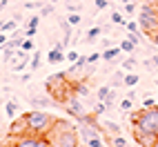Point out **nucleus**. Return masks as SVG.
Masks as SVG:
<instances>
[{
  "instance_id": "f257e3e1",
  "label": "nucleus",
  "mask_w": 158,
  "mask_h": 147,
  "mask_svg": "<svg viewBox=\"0 0 158 147\" xmlns=\"http://www.w3.org/2000/svg\"><path fill=\"white\" fill-rule=\"evenodd\" d=\"M47 138L51 147H80V134L78 127L69 120H56L47 132Z\"/></svg>"
},
{
  "instance_id": "f03ea898",
  "label": "nucleus",
  "mask_w": 158,
  "mask_h": 147,
  "mask_svg": "<svg viewBox=\"0 0 158 147\" xmlns=\"http://www.w3.org/2000/svg\"><path fill=\"white\" fill-rule=\"evenodd\" d=\"M23 123H25V129L29 134H45L47 136V132L51 129V125L56 123V118H51L43 109H31L23 116Z\"/></svg>"
},
{
  "instance_id": "7ed1b4c3",
  "label": "nucleus",
  "mask_w": 158,
  "mask_h": 147,
  "mask_svg": "<svg viewBox=\"0 0 158 147\" xmlns=\"http://www.w3.org/2000/svg\"><path fill=\"white\" fill-rule=\"evenodd\" d=\"M138 27L145 36L156 34L158 31V0H152V2H145L138 9Z\"/></svg>"
},
{
  "instance_id": "20e7f679",
  "label": "nucleus",
  "mask_w": 158,
  "mask_h": 147,
  "mask_svg": "<svg viewBox=\"0 0 158 147\" xmlns=\"http://www.w3.org/2000/svg\"><path fill=\"white\" fill-rule=\"evenodd\" d=\"M131 127L145 129L158 136V107H140L138 111H131Z\"/></svg>"
},
{
  "instance_id": "39448f33",
  "label": "nucleus",
  "mask_w": 158,
  "mask_h": 147,
  "mask_svg": "<svg viewBox=\"0 0 158 147\" xmlns=\"http://www.w3.org/2000/svg\"><path fill=\"white\" fill-rule=\"evenodd\" d=\"M11 147H51L49 138L45 134H20V136H14V145Z\"/></svg>"
},
{
  "instance_id": "423d86ee",
  "label": "nucleus",
  "mask_w": 158,
  "mask_h": 147,
  "mask_svg": "<svg viewBox=\"0 0 158 147\" xmlns=\"http://www.w3.org/2000/svg\"><path fill=\"white\" fill-rule=\"evenodd\" d=\"M65 109H67V114L71 118H80V116H85V105H82V100H80V96H76V94H69V98L65 100Z\"/></svg>"
},
{
  "instance_id": "0eeeda50",
  "label": "nucleus",
  "mask_w": 158,
  "mask_h": 147,
  "mask_svg": "<svg viewBox=\"0 0 158 147\" xmlns=\"http://www.w3.org/2000/svg\"><path fill=\"white\" fill-rule=\"evenodd\" d=\"M29 62H31V58H29V51L16 49V51H14V56H11V60H9L7 65L11 67V71H14V74H18V71L27 69V67H29Z\"/></svg>"
},
{
  "instance_id": "6e6552de",
  "label": "nucleus",
  "mask_w": 158,
  "mask_h": 147,
  "mask_svg": "<svg viewBox=\"0 0 158 147\" xmlns=\"http://www.w3.org/2000/svg\"><path fill=\"white\" fill-rule=\"evenodd\" d=\"M134 132V141L138 147H154L156 141H158V136L156 134H149V132H145V129H138V127H131Z\"/></svg>"
},
{
  "instance_id": "1a4fd4ad",
  "label": "nucleus",
  "mask_w": 158,
  "mask_h": 147,
  "mask_svg": "<svg viewBox=\"0 0 158 147\" xmlns=\"http://www.w3.org/2000/svg\"><path fill=\"white\" fill-rule=\"evenodd\" d=\"M65 49H67V47L62 45V43H56V45H54V49H51L49 54H47L49 65H58V62H62V60H65V54H62Z\"/></svg>"
},
{
  "instance_id": "9d476101",
  "label": "nucleus",
  "mask_w": 158,
  "mask_h": 147,
  "mask_svg": "<svg viewBox=\"0 0 158 147\" xmlns=\"http://www.w3.org/2000/svg\"><path fill=\"white\" fill-rule=\"evenodd\" d=\"M51 103H54V98H51L49 94H47V96H34V98H31L34 109H45V107H49Z\"/></svg>"
},
{
  "instance_id": "9b49d317",
  "label": "nucleus",
  "mask_w": 158,
  "mask_h": 147,
  "mask_svg": "<svg viewBox=\"0 0 158 147\" xmlns=\"http://www.w3.org/2000/svg\"><path fill=\"white\" fill-rule=\"evenodd\" d=\"M60 29H62V45L67 47V45L71 43V34H73L71 29H73V27L67 23V18H65V20H60Z\"/></svg>"
},
{
  "instance_id": "f8f14e48",
  "label": "nucleus",
  "mask_w": 158,
  "mask_h": 147,
  "mask_svg": "<svg viewBox=\"0 0 158 147\" xmlns=\"http://www.w3.org/2000/svg\"><path fill=\"white\" fill-rule=\"evenodd\" d=\"M89 65V62H87V56H80L76 62H73V65L69 67V71H67V76H73V74H78V71H82V69H85Z\"/></svg>"
},
{
  "instance_id": "ddd939ff",
  "label": "nucleus",
  "mask_w": 158,
  "mask_h": 147,
  "mask_svg": "<svg viewBox=\"0 0 158 147\" xmlns=\"http://www.w3.org/2000/svg\"><path fill=\"white\" fill-rule=\"evenodd\" d=\"M120 54H123V49H120V47H107V49L102 51V60L111 62V60H116V58H118Z\"/></svg>"
},
{
  "instance_id": "4468645a",
  "label": "nucleus",
  "mask_w": 158,
  "mask_h": 147,
  "mask_svg": "<svg viewBox=\"0 0 158 147\" xmlns=\"http://www.w3.org/2000/svg\"><path fill=\"white\" fill-rule=\"evenodd\" d=\"M100 34H102V27H100V25H96V27H91V29L87 31V36H85V43H96Z\"/></svg>"
},
{
  "instance_id": "2eb2a0df",
  "label": "nucleus",
  "mask_w": 158,
  "mask_h": 147,
  "mask_svg": "<svg viewBox=\"0 0 158 147\" xmlns=\"http://www.w3.org/2000/svg\"><path fill=\"white\" fill-rule=\"evenodd\" d=\"M138 80H140V76H138V74H125V80H123V85L125 87H136V85H138Z\"/></svg>"
},
{
  "instance_id": "dca6fc26",
  "label": "nucleus",
  "mask_w": 158,
  "mask_h": 147,
  "mask_svg": "<svg viewBox=\"0 0 158 147\" xmlns=\"http://www.w3.org/2000/svg\"><path fill=\"white\" fill-rule=\"evenodd\" d=\"M73 94L76 96H89V87H87V82H73Z\"/></svg>"
},
{
  "instance_id": "f3484780",
  "label": "nucleus",
  "mask_w": 158,
  "mask_h": 147,
  "mask_svg": "<svg viewBox=\"0 0 158 147\" xmlns=\"http://www.w3.org/2000/svg\"><path fill=\"white\" fill-rule=\"evenodd\" d=\"M109 143H111V147H129L127 138H125L123 134H116V136H111V138H109Z\"/></svg>"
},
{
  "instance_id": "a211bd4d",
  "label": "nucleus",
  "mask_w": 158,
  "mask_h": 147,
  "mask_svg": "<svg viewBox=\"0 0 158 147\" xmlns=\"http://www.w3.org/2000/svg\"><path fill=\"white\" fill-rule=\"evenodd\" d=\"M102 129H107L111 136H116V134H120V125H118V123H114V120H105Z\"/></svg>"
},
{
  "instance_id": "6ab92c4d",
  "label": "nucleus",
  "mask_w": 158,
  "mask_h": 147,
  "mask_svg": "<svg viewBox=\"0 0 158 147\" xmlns=\"http://www.w3.org/2000/svg\"><path fill=\"white\" fill-rule=\"evenodd\" d=\"M5 111H7V116H9V118H16V114H18V105H16L14 100L5 103Z\"/></svg>"
},
{
  "instance_id": "aec40b11",
  "label": "nucleus",
  "mask_w": 158,
  "mask_h": 147,
  "mask_svg": "<svg viewBox=\"0 0 158 147\" xmlns=\"http://www.w3.org/2000/svg\"><path fill=\"white\" fill-rule=\"evenodd\" d=\"M67 23H69L71 27H78V25L82 23V18L78 16V11H69V16H67Z\"/></svg>"
},
{
  "instance_id": "412c9836",
  "label": "nucleus",
  "mask_w": 158,
  "mask_h": 147,
  "mask_svg": "<svg viewBox=\"0 0 158 147\" xmlns=\"http://www.w3.org/2000/svg\"><path fill=\"white\" fill-rule=\"evenodd\" d=\"M38 67H40V51H36V49H34V56H31V62H29V69H31V71H36Z\"/></svg>"
},
{
  "instance_id": "4be33fe9",
  "label": "nucleus",
  "mask_w": 158,
  "mask_h": 147,
  "mask_svg": "<svg viewBox=\"0 0 158 147\" xmlns=\"http://www.w3.org/2000/svg\"><path fill=\"white\" fill-rule=\"evenodd\" d=\"M111 23L125 27V23H127V20H125V14H123V11H114V14H111Z\"/></svg>"
},
{
  "instance_id": "5701e85b",
  "label": "nucleus",
  "mask_w": 158,
  "mask_h": 147,
  "mask_svg": "<svg viewBox=\"0 0 158 147\" xmlns=\"http://www.w3.org/2000/svg\"><path fill=\"white\" fill-rule=\"evenodd\" d=\"M118 107L123 109V111H131V107H134V98H129V96H125L123 100H120V105Z\"/></svg>"
},
{
  "instance_id": "b1692460",
  "label": "nucleus",
  "mask_w": 158,
  "mask_h": 147,
  "mask_svg": "<svg viewBox=\"0 0 158 147\" xmlns=\"http://www.w3.org/2000/svg\"><path fill=\"white\" fill-rule=\"evenodd\" d=\"M118 47H120L123 51H127V54H131V51H134V47H136V43H131L129 38H125V40H123V43H120Z\"/></svg>"
},
{
  "instance_id": "393cba45",
  "label": "nucleus",
  "mask_w": 158,
  "mask_h": 147,
  "mask_svg": "<svg viewBox=\"0 0 158 147\" xmlns=\"http://www.w3.org/2000/svg\"><path fill=\"white\" fill-rule=\"evenodd\" d=\"M109 91H111V87H109V85H102V87L96 91V98H98V100H105V98L109 96Z\"/></svg>"
},
{
  "instance_id": "a878e982",
  "label": "nucleus",
  "mask_w": 158,
  "mask_h": 147,
  "mask_svg": "<svg viewBox=\"0 0 158 147\" xmlns=\"http://www.w3.org/2000/svg\"><path fill=\"white\" fill-rule=\"evenodd\" d=\"M87 147H105V141H102V134H98V136H94V138L87 143Z\"/></svg>"
},
{
  "instance_id": "bb28decb",
  "label": "nucleus",
  "mask_w": 158,
  "mask_h": 147,
  "mask_svg": "<svg viewBox=\"0 0 158 147\" xmlns=\"http://www.w3.org/2000/svg\"><path fill=\"white\" fill-rule=\"evenodd\" d=\"M136 65H138V62H136L134 56H129V58H125V60H123V69H127V71H131Z\"/></svg>"
},
{
  "instance_id": "cd10ccee",
  "label": "nucleus",
  "mask_w": 158,
  "mask_h": 147,
  "mask_svg": "<svg viewBox=\"0 0 158 147\" xmlns=\"http://www.w3.org/2000/svg\"><path fill=\"white\" fill-rule=\"evenodd\" d=\"M20 49H23V51H34L36 45H34V40H31V38H23V45H20Z\"/></svg>"
},
{
  "instance_id": "c85d7f7f",
  "label": "nucleus",
  "mask_w": 158,
  "mask_h": 147,
  "mask_svg": "<svg viewBox=\"0 0 158 147\" xmlns=\"http://www.w3.org/2000/svg\"><path fill=\"white\" fill-rule=\"evenodd\" d=\"M18 23H16V20L11 18V20H2V31H16L18 27H16Z\"/></svg>"
},
{
  "instance_id": "c756f323",
  "label": "nucleus",
  "mask_w": 158,
  "mask_h": 147,
  "mask_svg": "<svg viewBox=\"0 0 158 147\" xmlns=\"http://www.w3.org/2000/svg\"><path fill=\"white\" fill-rule=\"evenodd\" d=\"M123 14H125V16H134V14H136V2H134V0H131V2H125Z\"/></svg>"
},
{
  "instance_id": "7c9ffc66",
  "label": "nucleus",
  "mask_w": 158,
  "mask_h": 147,
  "mask_svg": "<svg viewBox=\"0 0 158 147\" xmlns=\"http://www.w3.org/2000/svg\"><path fill=\"white\" fill-rule=\"evenodd\" d=\"M105 111H107V107H105L102 100H98L96 105H94V109H91V114H96V116H100V114H105Z\"/></svg>"
},
{
  "instance_id": "2f4dec72",
  "label": "nucleus",
  "mask_w": 158,
  "mask_h": 147,
  "mask_svg": "<svg viewBox=\"0 0 158 147\" xmlns=\"http://www.w3.org/2000/svg\"><path fill=\"white\" fill-rule=\"evenodd\" d=\"M38 14H40V16H51V14H54V5H43Z\"/></svg>"
},
{
  "instance_id": "473e14b6",
  "label": "nucleus",
  "mask_w": 158,
  "mask_h": 147,
  "mask_svg": "<svg viewBox=\"0 0 158 147\" xmlns=\"http://www.w3.org/2000/svg\"><path fill=\"white\" fill-rule=\"evenodd\" d=\"M125 27H127V31H138V29H140V27H138V20H127Z\"/></svg>"
},
{
  "instance_id": "72a5a7b5",
  "label": "nucleus",
  "mask_w": 158,
  "mask_h": 147,
  "mask_svg": "<svg viewBox=\"0 0 158 147\" xmlns=\"http://www.w3.org/2000/svg\"><path fill=\"white\" fill-rule=\"evenodd\" d=\"M38 23H40V14H36V16H31V18L27 20V25H25V27H38Z\"/></svg>"
},
{
  "instance_id": "f704fd0d",
  "label": "nucleus",
  "mask_w": 158,
  "mask_h": 147,
  "mask_svg": "<svg viewBox=\"0 0 158 147\" xmlns=\"http://www.w3.org/2000/svg\"><path fill=\"white\" fill-rule=\"evenodd\" d=\"M23 31H25V38H34L38 34V27H25Z\"/></svg>"
},
{
  "instance_id": "c9c22d12",
  "label": "nucleus",
  "mask_w": 158,
  "mask_h": 147,
  "mask_svg": "<svg viewBox=\"0 0 158 147\" xmlns=\"http://www.w3.org/2000/svg\"><path fill=\"white\" fill-rule=\"evenodd\" d=\"M127 38L131 40V43H136V45L140 43V34H138V31H127Z\"/></svg>"
},
{
  "instance_id": "e433bc0d",
  "label": "nucleus",
  "mask_w": 158,
  "mask_h": 147,
  "mask_svg": "<svg viewBox=\"0 0 158 147\" xmlns=\"http://www.w3.org/2000/svg\"><path fill=\"white\" fill-rule=\"evenodd\" d=\"M154 105H156V100H154L152 96H145V98H143V105H140V107H154Z\"/></svg>"
},
{
  "instance_id": "4c0bfd02",
  "label": "nucleus",
  "mask_w": 158,
  "mask_h": 147,
  "mask_svg": "<svg viewBox=\"0 0 158 147\" xmlns=\"http://www.w3.org/2000/svg\"><path fill=\"white\" fill-rule=\"evenodd\" d=\"M102 58V54H98V51H96V54H91V56H87V62H89V65H94V62H98Z\"/></svg>"
},
{
  "instance_id": "58836bf2",
  "label": "nucleus",
  "mask_w": 158,
  "mask_h": 147,
  "mask_svg": "<svg viewBox=\"0 0 158 147\" xmlns=\"http://www.w3.org/2000/svg\"><path fill=\"white\" fill-rule=\"evenodd\" d=\"M65 58H67V60H71V62H76L80 56H78V51H67V54H65Z\"/></svg>"
},
{
  "instance_id": "ea45409f",
  "label": "nucleus",
  "mask_w": 158,
  "mask_h": 147,
  "mask_svg": "<svg viewBox=\"0 0 158 147\" xmlns=\"http://www.w3.org/2000/svg\"><path fill=\"white\" fill-rule=\"evenodd\" d=\"M7 40H9V34L0 29V47H2V45H7Z\"/></svg>"
},
{
  "instance_id": "a19ab883",
  "label": "nucleus",
  "mask_w": 158,
  "mask_h": 147,
  "mask_svg": "<svg viewBox=\"0 0 158 147\" xmlns=\"http://www.w3.org/2000/svg\"><path fill=\"white\" fill-rule=\"evenodd\" d=\"M109 7V0H96V9H107Z\"/></svg>"
},
{
  "instance_id": "79ce46f5",
  "label": "nucleus",
  "mask_w": 158,
  "mask_h": 147,
  "mask_svg": "<svg viewBox=\"0 0 158 147\" xmlns=\"http://www.w3.org/2000/svg\"><path fill=\"white\" fill-rule=\"evenodd\" d=\"M145 65H147V67H158V54H156L154 58H149V60L145 62Z\"/></svg>"
},
{
  "instance_id": "37998d69",
  "label": "nucleus",
  "mask_w": 158,
  "mask_h": 147,
  "mask_svg": "<svg viewBox=\"0 0 158 147\" xmlns=\"http://www.w3.org/2000/svg\"><path fill=\"white\" fill-rule=\"evenodd\" d=\"M100 47H102V49H107V47H111V40H109V38H105V40H100Z\"/></svg>"
},
{
  "instance_id": "c03bdc74",
  "label": "nucleus",
  "mask_w": 158,
  "mask_h": 147,
  "mask_svg": "<svg viewBox=\"0 0 158 147\" xmlns=\"http://www.w3.org/2000/svg\"><path fill=\"white\" fill-rule=\"evenodd\" d=\"M29 78H31V74H23V76H20V80H23V82H29Z\"/></svg>"
},
{
  "instance_id": "a18cd8bd",
  "label": "nucleus",
  "mask_w": 158,
  "mask_h": 147,
  "mask_svg": "<svg viewBox=\"0 0 158 147\" xmlns=\"http://www.w3.org/2000/svg\"><path fill=\"white\" fill-rule=\"evenodd\" d=\"M152 43L158 47V31H156V34H152Z\"/></svg>"
},
{
  "instance_id": "49530a36",
  "label": "nucleus",
  "mask_w": 158,
  "mask_h": 147,
  "mask_svg": "<svg viewBox=\"0 0 158 147\" xmlns=\"http://www.w3.org/2000/svg\"><path fill=\"white\" fill-rule=\"evenodd\" d=\"M120 2H123V5H125V2H131V0H120Z\"/></svg>"
},
{
  "instance_id": "de8ad7c7",
  "label": "nucleus",
  "mask_w": 158,
  "mask_h": 147,
  "mask_svg": "<svg viewBox=\"0 0 158 147\" xmlns=\"http://www.w3.org/2000/svg\"><path fill=\"white\" fill-rule=\"evenodd\" d=\"M49 2H51V5H56V2H58V0H49Z\"/></svg>"
},
{
  "instance_id": "09e8293b",
  "label": "nucleus",
  "mask_w": 158,
  "mask_h": 147,
  "mask_svg": "<svg viewBox=\"0 0 158 147\" xmlns=\"http://www.w3.org/2000/svg\"><path fill=\"white\" fill-rule=\"evenodd\" d=\"M0 29H2V20H0Z\"/></svg>"
},
{
  "instance_id": "8fccbe9b",
  "label": "nucleus",
  "mask_w": 158,
  "mask_h": 147,
  "mask_svg": "<svg viewBox=\"0 0 158 147\" xmlns=\"http://www.w3.org/2000/svg\"><path fill=\"white\" fill-rule=\"evenodd\" d=\"M154 147H158V141H156V145H154Z\"/></svg>"
},
{
  "instance_id": "3c124183",
  "label": "nucleus",
  "mask_w": 158,
  "mask_h": 147,
  "mask_svg": "<svg viewBox=\"0 0 158 147\" xmlns=\"http://www.w3.org/2000/svg\"><path fill=\"white\" fill-rule=\"evenodd\" d=\"M0 89H2V85H0Z\"/></svg>"
},
{
  "instance_id": "603ef678",
  "label": "nucleus",
  "mask_w": 158,
  "mask_h": 147,
  "mask_svg": "<svg viewBox=\"0 0 158 147\" xmlns=\"http://www.w3.org/2000/svg\"><path fill=\"white\" fill-rule=\"evenodd\" d=\"M118 2H120V0H118Z\"/></svg>"
}]
</instances>
